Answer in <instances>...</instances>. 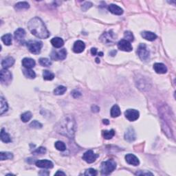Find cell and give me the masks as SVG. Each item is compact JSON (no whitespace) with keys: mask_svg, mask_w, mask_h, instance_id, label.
Segmentation results:
<instances>
[{"mask_svg":"<svg viewBox=\"0 0 176 176\" xmlns=\"http://www.w3.org/2000/svg\"><path fill=\"white\" fill-rule=\"evenodd\" d=\"M76 122L71 115H65L55 125L54 129L59 134L73 138L76 131Z\"/></svg>","mask_w":176,"mask_h":176,"instance_id":"cell-1","label":"cell"},{"mask_svg":"<svg viewBox=\"0 0 176 176\" xmlns=\"http://www.w3.org/2000/svg\"><path fill=\"white\" fill-rule=\"evenodd\" d=\"M28 28L31 34L37 38H47L50 35L43 21L38 17L31 19L28 23Z\"/></svg>","mask_w":176,"mask_h":176,"instance_id":"cell-2","label":"cell"},{"mask_svg":"<svg viewBox=\"0 0 176 176\" xmlns=\"http://www.w3.org/2000/svg\"><path fill=\"white\" fill-rule=\"evenodd\" d=\"M116 168V163L113 160H108L105 162L101 163V173L102 175H107L112 173Z\"/></svg>","mask_w":176,"mask_h":176,"instance_id":"cell-3","label":"cell"},{"mask_svg":"<svg viewBox=\"0 0 176 176\" xmlns=\"http://www.w3.org/2000/svg\"><path fill=\"white\" fill-rule=\"evenodd\" d=\"M43 47V43L38 41H30L27 43V47L31 53L34 54H39Z\"/></svg>","mask_w":176,"mask_h":176,"instance_id":"cell-4","label":"cell"},{"mask_svg":"<svg viewBox=\"0 0 176 176\" xmlns=\"http://www.w3.org/2000/svg\"><path fill=\"white\" fill-rule=\"evenodd\" d=\"M100 41L106 45H113L115 43L116 37L111 30L104 32L100 38Z\"/></svg>","mask_w":176,"mask_h":176,"instance_id":"cell-5","label":"cell"},{"mask_svg":"<svg viewBox=\"0 0 176 176\" xmlns=\"http://www.w3.org/2000/svg\"><path fill=\"white\" fill-rule=\"evenodd\" d=\"M137 53L138 56L142 60H147L149 58V51L146 48L144 43H140L137 50Z\"/></svg>","mask_w":176,"mask_h":176,"instance_id":"cell-6","label":"cell"},{"mask_svg":"<svg viewBox=\"0 0 176 176\" xmlns=\"http://www.w3.org/2000/svg\"><path fill=\"white\" fill-rule=\"evenodd\" d=\"M12 79V74L8 69L3 68L0 72V81L3 85H8Z\"/></svg>","mask_w":176,"mask_h":176,"instance_id":"cell-7","label":"cell"},{"mask_svg":"<svg viewBox=\"0 0 176 176\" xmlns=\"http://www.w3.org/2000/svg\"><path fill=\"white\" fill-rule=\"evenodd\" d=\"M124 116H125L126 119H128L131 122H133V121H135L138 119L140 113L138 110L129 109L126 110L125 112H124Z\"/></svg>","mask_w":176,"mask_h":176,"instance_id":"cell-8","label":"cell"},{"mask_svg":"<svg viewBox=\"0 0 176 176\" xmlns=\"http://www.w3.org/2000/svg\"><path fill=\"white\" fill-rule=\"evenodd\" d=\"M118 47L119 50L124 51V52H131L133 50V47H132L131 43L125 39H122L119 41L118 43Z\"/></svg>","mask_w":176,"mask_h":176,"instance_id":"cell-9","label":"cell"},{"mask_svg":"<svg viewBox=\"0 0 176 176\" xmlns=\"http://www.w3.org/2000/svg\"><path fill=\"white\" fill-rule=\"evenodd\" d=\"M98 157V155L94 153L93 151L91 150H89V151H86L85 153L83 154L82 155V159L87 162V163H93L94 162H95L97 157Z\"/></svg>","mask_w":176,"mask_h":176,"instance_id":"cell-10","label":"cell"},{"mask_svg":"<svg viewBox=\"0 0 176 176\" xmlns=\"http://www.w3.org/2000/svg\"><path fill=\"white\" fill-rule=\"evenodd\" d=\"M66 56H67V51L64 48L58 51V52L53 51L51 54V57L54 60H64Z\"/></svg>","mask_w":176,"mask_h":176,"instance_id":"cell-11","label":"cell"},{"mask_svg":"<svg viewBox=\"0 0 176 176\" xmlns=\"http://www.w3.org/2000/svg\"><path fill=\"white\" fill-rule=\"evenodd\" d=\"M36 166L38 168H52L54 166L53 163L51 161L47 160H37L35 162Z\"/></svg>","mask_w":176,"mask_h":176,"instance_id":"cell-12","label":"cell"},{"mask_svg":"<svg viewBox=\"0 0 176 176\" xmlns=\"http://www.w3.org/2000/svg\"><path fill=\"white\" fill-rule=\"evenodd\" d=\"M125 160L126 162L128 164L133 165V166H138V165H139V164H140V161H139L138 158L135 155H133V154H126L125 155Z\"/></svg>","mask_w":176,"mask_h":176,"instance_id":"cell-13","label":"cell"},{"mask_svg":"<svg viewBox=\"0 0 176 176\" xmlns=\"http://www.w3.org/2000/svg\"><path fill=\"white\" fill-rule=\"evenodd\" d=\"M85 48V45L84 42L82 41H76L74 43V46H73V51L75 53H81L83 52V50Z\"/></svg>","mask_w":176,"mask_h":176,"instance_id":"cell-14","label":"cell"},{"mask_svg":"<svg viewBox=\"0 0 176 176\" xmlns=\"http://www.w3.org/2000/svg\"><path fill=\"white\" fill-rule=\"evenodd\" d=\"M108 10L110 12L113 14H116V15H121L123 13V10L122 8H121L120 6L116 5V4H110L108 6Z\"/></svg>","mask_w":176,"mask_h":176,"instance_id":"cell-15","label":"cell"},{"mask_svg":"<svg viewBox=\"0 0 176 176\" xmlns=\"http://www.w3.org/2000/svg\"><path fill=\"white\" fill-rule=\"evenodd\" d=\"M153 69L157 74H165L167 72V68L164 64L156 63L153 65Z\"/></svg>","mask_w":176,"mask_h":176,"instance_id":"cell-16","label":"cell"},{"mask_svg":"<svg viewBox=\"0 0 176 176\" xmlns=\"http://www.w3.org/2000/svg\"><path fill=\"white\" fill-rule=\"evenodd\" d=\"M22 65L26 69H31L36 65L35 60L30 58H24L22 60Z\"/></svg>","mask_w":176,"mask_h":176,"instance_id":"cell-17","label":"cell"},{"mask_svg":"<svg viewBox=\"0 0 176 176\" xmlns=\"http://www.w3.org/2000/svg\"><path fill=\"white\" fill-rule=\"evenodd\" d=\"M124 139L128 142H132L135 140V133L134 130L132 128H129L124 133Z\"/></svg>","mask_w":176,"mask_h":176,"instance_id":"cell-18","label":"cell"},{"mask_svg":"<svg viewBox=\"0 0 176 176\" xmlns=\"http://www.w3.org/2000/svg\"><path fill=\"white\" fill-rule=\"evenodd\" d=\"M14 63V59L11 56H8L6 57L4 59L2 60L1 61V66L3 67V68L4 69H8L9 67H12Z\"/></svg>","mask_w":176,"mask_h":176,"instance_id":"cell-19","label":"cell"},{"mask_svg":"<svg viewBox=\"0 0 176 176\" xmlns=\"http://www.w3.org/2000/svg\"><path fill=\"white\" fill-rule=\"evenodd\" d=\"M141 35L144 39L149 41H153L157 38L156 34L152 32H149V31H144V32L141 33Z\"/></svg>","mask_w":176,"mask_h":176,"instance_id":"cell-20","label":"cell"},{"mask_svg":"<svg viewBox=\"0 0 176 176\" xmlns=\"http://www.w3.org/2000/svg\"><path fill=\"white\" fill-rule=\"evenodd\" d=\"M0 103H1V105H0V114L2 115L8 111V104L3 96H1V98H0Z\"/></svg>","mask_w":176,"mask_h":176,"instance_id":"cell-21","label":"cell"},{"mask_svg":"<svg viewBox=\"0 0 176 176\" xmlns=\"http://www.w3.org/2000/svg\"><path fill=\"white\" fill-rule=\"evenodd\" d=\"M25 36V31L23 28H18L14 32V38L16 41H21Z\"/></svg>","mask_w":176,"mask_h":176,"instance_id":"cell-22","label":"cell"},{"mask_svg":"<svg viewBox=\"0 0 176 176\" xmlns=\"http://www.w3.org/2000/svg\"><path fill=\"white\" fill-rule=\"evenodd\" d=\"M51 43L56 48H60L64 45V41L61 38L54 37L51 40Z\"/></svg>","mask_w":176,"mask_h":176,"instance_id":"cell-23","label":"cell"},{"mask_svg":"<svg viewBox=\"0 0 176 176\" xmlns=\"http://www.w3.org/2000/svg\"><path fill=\"white\" fill-rule=\"evenodd\" d=\"M120 114H121V111L119 106L117 105V104H114L111 109V117H113V118H116V117H118Z\"/></svg>","mask_w":176,"mask_h":176,"instance_id":"cell-24","label":"cell"},{"mask_svg":"<svg viewBox=\"0 0 176 176\" xmlns=\"http://www.w3.org/2000/svg\"><path fill=\"white\" fill-rule=\"evenodd\" d=\"M1 140L2 142L5 143H8L11 142V139L10 135L8 133L5 131L4 129H1Z\"/></svg>","mask_w":176,"mask_h":176,"instance_id":"cell-25","label":"cell"},{"mask_svg":"<svg viewBox=\"0 0 176 176\" xmlns=\"http://www.w3.org/2000/svg\"><path fill=\"white\" fill-rule=\"evenodd\" d=\"M29 8H30V5H29V3L26 2V1H21V2L16 3L15 6H14V8L18 10H23V9H28Z\"/></svg>","mask_w":176,"mask_h":176,"instance_id":"cell-26","label":"cell"},{"mask_svg":"<svg viewBox=\"0 0 176 176\" xmlns=\"http://www.w3.org/2000/svg\"><path fill=\"white\" fill-rule=\"evenodd\" d=\"M12 36L11 34H6L1 36V41L6 45H10L12 43Z\"/></svg>","mask_w":176,"mask_h":176,"instance_id":"cell-27","label":"cell"},{"mask_svg":"<svg viewBox=\"0 0 176 176\" xmlns=\"http://www.w3.org/2000/svg\"><path fill=\"white\" fill-rule=\"evenodd\" d=\"M23 73L25 77H27L28 78H31V79H33V78H34L36 77L35 72L31 69L25 68L23 70Z\"/></svg>","mask_w":176,"mask_h":176,"instance_id":"cell-28","label":"cell"},{"mask_svg":"<svg viewBox=\"0 0 176 176\" xmlns=\"http://www.w3.org/2000/svg\"><path fill=\"white\" fill-rule=\"evenodd\" d=\"M114 135H115V132L114 130L113 129L109 130V131L104 130V131H102V135H103L104 138L106 139V140L111 139L113 136H114Z\"/></svg>","mask_w":176,"mask_h":176,"instance_id":"cell-29","label":"cell"},{"mask_svg":"<svg viewBox=\"0 0 176 176\" xmlns=\"http://www.w3.org/2000/svg\"><path fill=\"white\" fill-rule=\"evenodd\" d=\"M13 158V155L10 152H1L0 153V160H11Z\"/></svg>","mask_w":176,"mask_h":176,"instance_id":"cell-30","label":"cell"},{"mask_svg":"<svg viewBox=\"0 0 176 176\" xmlns=\"http://www.w3.org/2000/svg\"><path fill=\"white\" fill-rule=\"evenodd\" d=\"M43 79L46 80H52L54 79V74L48 70H44L43 72Z\"/></svg>","mask_w":176,"mask_h":176,"instance_id":"cell-31","label":"cell"},{"mask_svg":"<svg viewBox=\"0 0 176 176\" xmlns=\"http://www.w3.org/2000/svg\"><path fill=\"white\" fill-rule=\"evenodd\" d=\"M32 114L30 111H26L21 116V119L23 122H27L32 118Z\"/></svg>","mask_w":176,"mask_h":176,"instance_id":"cell-32","label":"cell"},{"mask_svg":"<svg viewBox=\"0 0 176 176\" xmlns=\"http://www.w3.org/2000/svg\"><path fill=\"white\" fill-rule=\"evenodd\" d=\"M67 90V88L63 85H60L56 88L54 90L55 95H63Z\"/></svg>","mask_w":176,"mask_h":176,"instance_id":"cell-33","label":"cell"},{"mask_svg":"<svg viewBox=\"0 0 176 176\" xmlns=\"http://www.w3.org/2000/svg\"><path fill=\"white\" fill-rule=\"evenodd\" d=\"M54 146L56 149L60 151H63L66 149V145L65 144V143L61 142V141H57V142H55Z\"/></svg>","mask_w":176,"mask_h":176,"instance_id":"cell-34","label":"cell"},{"mask_svg":"<svg viewBox=\"0 0 176 176\" xmlns=\"http://www.w3.org/2000/svg\"><path fill=\"white\" fill-rule=\"evenodd\" d=\"M39 63L40 65L44 66V67H49L52 64V62L47 58H41L39 59Z\"/></svg>","mask_w":176,"mask_h":176,"instance_id":"cell-35","label":"cell"},{"mask_svg":"<svg viewBox=\"0 0 176 176\" xmlns=\"http://www.w3.org/2000/svg\"><path fill=\"white\" fill-rule=\"evenodd\" d=\"M124 37L125 38V40L129 42L133 41V40H134V36H133L132 32H130V31H125L124 32Z\"/></svg>","mask_w":176,"mask_h":176,"instance_id":"cell-36","label":"cell"},{"mask_svg":"<svg viewBox=\"0 0 176 176\" xmlns=\"http://www.w3.org/2000/svg\"><path fill=\"white\" fill-rule=\"evenodd\" d=\"M30 126L31 128H33V129H41V128H42L43 125H42V124L40 123L38 121L33 120L32 122L30 124Z\"/></svg>","mask_w":176,"mask_h":176,"instance_id":"cell-37","label":"cell"},{"mask_svg":"<svg viewBox=\"0 0 176 176\" xmlns=\"http://www.w3.org/2000/svg\"><path fill=\"white\" fill-rule=\"evenodd\" d=\"M46 153V148L45 147H43V146H41V147L36 148L34 151H33L32 153L34 155H38V154H44Z\"/></svg>","mask_w":176,"mask_h":176,"instance_id":"cell-38","label":"cell"},{"mask_svg":"<svg viewBox=\"0 0 176 176\" xmlns=\"http://www.w3.org/2000/svg\"><path fill=\"white\" fill-rule=\"evenodd\" d=\"M97 175V171L94 168H88L87 170H85V175L88 176H95Z\"/></svg>","mask_w":176,"mask_h":176,"instance_id":"cell-39","label":"cell"},{"mask_svg":"<svg viewBox=\"0 0 176 176\" xmlns=\"http://www.w3.org/2000/svg\"><path fill=\"white\" fill-rule=\"evenodd\" d=\"M91 6H92V3H91V2H88L87 1V2H85L83 5L82 6V10L83 11H86V10H87L89 8H91Z\"/></svg>","mask_w":176,"mask_h":176,"instance_id":"cell-40","label":"cell"},{"mask_svg":"<svg viewBox=\"0 0 176 176\" xmlns=\"http://www.w3.org/2000/svg\"><path fill=\"white\" fill-rule=\"evenodd\" d=\"M72 95L74 98H78V97L81 96V93L76 90H74L72 92Z\"/></svg>","mask_w":176,"mask_h":176,"instance_id":"cell-41","label":"cell"},{"mask_svg":"<svg viewBox=\"0 0 176 176\" xmlns=\"http://www.w3.org/2000/svg\"><path fill=\"white\" fill-rule=\"evenodd\" d=\"M135 175H153V173H150V172H137L136 173H135Z\"/></svg>","mask_w":176,"mask_h":176,"instance_id":"cell-42","label":"cell"},{"mask_svg":"<svg viewBox=\"0 0 176 176\" xmlns=\"http://www.w3.org/2000/svg\"><path fill=\"white\" fill-rule=\"evenodd\" d=\"M91 111L93 112H98L100 111V108H99L97 105H94L91 107Z\"/></svg>","mask_w":176,"mask_h":176,"instance_id":"cell-43","label":"cell"},{"mask_svg":"<svg viewBox=\"0 0 176 176\" xmlns=\"http://www.w3.org/2000/svg\"><path fill=\"white\" fill-rule=\"evenodd\" d=\"M91 53L93 56L96 55L97 54V49L95 48V47H92V48L91 49Z\"/></svg>","mask_w":176,"mask_h":176,"instance_id":"cell-44","label":"cell"},{"mask_svg":"<svg viewBox=\"0 0 176 176\" xmlns=\"http://www.w3.org/2000/svg\"><path fill=\"white\" fill-rule=\"evenodd\" d=\"M55 175H65V173H63V172H62V171H57L56 173H55Z\"/></svg>","mask_w":176,"mask_h":176,"instance_id":"cell-45","label":"cell"},{"mask_svg":"<svg viewBox=\"0 0 176 176\" xmlns=\"http://www.w3.org/2000/svg\"><path fill=\"white\" fill-rule=\"evenodd\" d=\"M102 122H103V123H104V124H109V120H108L107 119H104V120H102Z\"/></svg>","mask_w":176,"mask_h":176,"instance_id":"cell-46","label":"cell"},{"mask_svg":"<svg viewBox=\"0 0 176 176\" xmlns=\"http://www.w3.org/2000/svg\"><path fill=\"white\" fill-rule=\"evenodd\" d=\"M96 63H100V59H99L98 58H96Z\"/></svg>","mask_w":176,"mask_h":176,"instance_id":"cell-47","label":"cell"}]
</instances>
